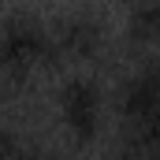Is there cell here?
Instances as JSON below:
<instances>
[{
	"label": "cell",
	"mask_w": 160,
	"mask_h": 160,
	"mask_svg": "<svg viewBox=\"0 0 160 160\" xmlns=\"http://www.w3.org/2000/svg\"><path fill=\"white\" fill-rule=\"evenodd\" d=\"M56 119L67 130V138L75 145H89L101 134V119H104V89L101 82L78 75L67 78L56 93Z\"/></svg>",
	"instance_id": "obj_2"
},
{
	"label": "cell",
	"mask_w": 160,
	"mask_h": 160,
	"mask_svg": "<svg viewBox=\"0 0 160 160\" xmlns=\"http://www.w3.org/2000/svg\"><path fill=\"white\" fill-rule=\"evenodd\" d=\"M119 108H123V119L134 130H145V127H157L160 123V63L138 71L123 86Z\"/></svg>",
	"instance_id": "obj_3"
},
{
	"label": "cell",
	"mask_w": 160,
	"mask_h": 160,
	"mask_svg": "<svg viewBox=\"0 0 160 160\" xmlns=\"http://www.w3.org/2000/svg\"><path fill=\"white\" fill-rule=\"evenodd\" d=\"M52 56H60L56 30H48L45 22L30 19V15H11V19L4 22L0 60H4V71H8V75L22 78V75L45 67Z\"/></svg>",
	"instance_id": "obj_1"
},
{
	"label": "cell",
	"mask_w": 160,
	"mask_h": 160,
	"mask_svg": "<svg viewBox=\"0 0 160 160\" xmlns=\"http://www.w3.org/2000/svg\"><path fill=\"white\" fill-rule=\"evenodd\" d=\"M56 41H60V56L89 60L101 48V26L89 22V19H71V22L56 26Z\"/></svg>",
	"instance_id": "obj_4"
},
{
	"label": "cell",
	"mask_w": 160,
	"mask_h": 160,
	"mask_svg": "<svg viewBox=\"0 0 160 160\" xmlns=\"http://www.w3.org/2000/svg\"><path fill=\"white\" fill-rule=\"evenodd\" d=\"M127 38L134 45H160V0H130L127 8Z\"/></svg>",
	"instance_id": "obj_5"
},
{
	"label": "cell",
	"mask_w": 160,
	"mask_h": 160,
	"mask_svg": "<svg viewBox=\"0 0 160 160\" xmlns=\"http://www.w3.org/2000/svg\"><path fill=\"white\" fill-rule=\"evenodd\" d=\"M130 160H160V123L138 130V145H134Z\"/></svg>",
	"instance_id": "obj_6"
}]
</instances>
